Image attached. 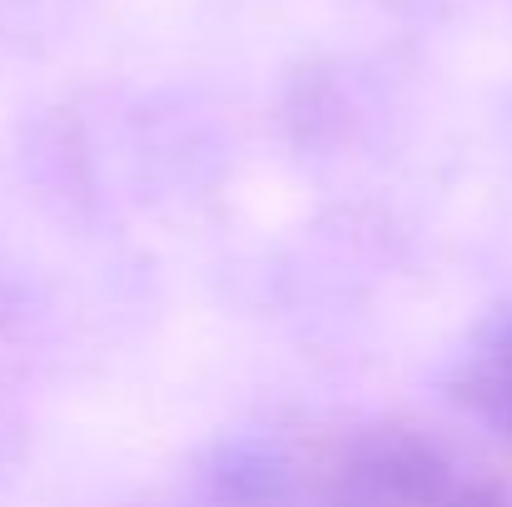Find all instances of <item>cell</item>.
<instances>
[{"label":"cell","mask_w":512,"mask_h":507,"mask_svg":"<svg viewBox=\"0 0 512 507\" xmlns=\"http://www.w3.org/2000/svg\"><path fill=\"white\" fill-rule=\"evenodd\" d=\"M189 507H508L438 448L398 433H309L229 458Z\"/></svg>","instance_id":"1"},{"label":"cell","mask_w":512,"mask_h":507,"mask_svg":"<svg viewBox=\"0 0 512 507\" xmlns=\"http://www.w3.org/2000/svg\"><path fill=\"white\" fill-rule=\"evenodd\" d=\"M458 393L478 418H488L493 428H503L512 438V314H503L468 348L463 373H458Z\"/></svg>","instance_id":"2"}]
</instances>
